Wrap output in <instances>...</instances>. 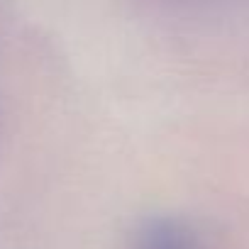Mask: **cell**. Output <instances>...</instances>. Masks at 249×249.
Wrapping results in <instances>:
<instances>
[{
	"mask_svg": "<svg viewBox=\"0 0 249 249\" xmlns=\"http://www.w3.org/2000/svg\"><path fill=\"white\" fill-rule=\"evenodd\" d=\"M132 249H203L196 232L178 217L157 215L140 225Z\"/></svg>",
	"mask_w": 249,
	"mask_h": 249,
	"instance_id": "1",
	"label": "cell"
}]
</instances>
